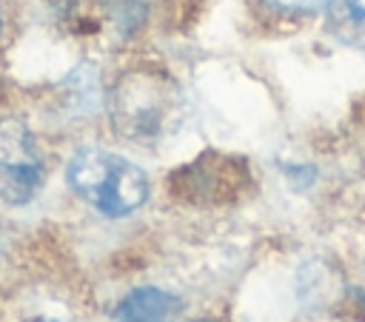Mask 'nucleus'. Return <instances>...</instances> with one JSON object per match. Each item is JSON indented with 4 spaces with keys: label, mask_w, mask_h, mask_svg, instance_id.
Here are the masks:
<instances>
[{
    "label": "nucleus",
    "mask_w": 365,
    "mask_h": 322,
    "mask_svg": "<svg viewBox=\"0 0 365 322\" xmlns=\"http://www.w3.org/2000/svg\"><path fill=\"white\" fill-rule=\"evenodd\" d=\"M111 128L140 145H154L174 134L182 117V94L177 83L160 68H128L123 71L106 97Z\"/></svg>",
    "instance_id": "1"
},
{
    "label": "nucleus",
    "mask_w": 365,
    "mask_h": 322,
    "mask_svg": "<svg viewBox=\"0 0 365 322\" xmlns=\"http://www.w3.org/2000/svg\"><path fill=\"white\" fill-rule=\"evenodd\" d=\"M46 185V160L23 123H0V202L29 205Z\"/></svg>",
    "instance_id": "3"
},
{
    "label": "nucleus",
    "mask_w": 365,
    "mask_h": 322,
    "mask_svg": "<svg viewBox=\"0 0 365 322\" xmlns=\"http://www.w3.org/2000/svg\"><path fill=\"white\" fill-rule=\"evenodd\" d=\"M328 31L354 48H365V0H328Z\"/></svg>",
    "instance_id": "5"
},
{
    "label": "nucleus",
    "mask_w": 365,
    "mask_h": 322,
    "mask_svg": "<svg viewBox=\"0 0 365 322\" xmlns=\"http://www.w3.org/2000/svg\"><path fill=\"white\" fill-rule=\"evenodd\" d=\"M277 9H285V11H314L319 6H325L328 0H265Z\"/></svg>",
    "instance_id": "7"
},
{
    "label": "nucleus",
    "mask_w": 365,
    "mask_h": 322,
    "mask_svg": "<svg viewBox=\"0 0 365 322\" xmlns=\"http://www.w3.org/2000/svg\"><path fill=\"white\" fill-rule=\"evenodd\" d=\"M182 305H185L182 296L165 288L143 285V288H134L128 296H123L111 316L114 322H174Z\"/></svg>",
    "instance_id": "4"
},
{
    "label": "nucleus",
    "mask_w": 365,
    "mask_h": 322,
    "mask_svg": "<svg viewBox=\"0 0 365 322\" xmlns=\"http://www.w3.org/2000/svg\"><path fill=\"white\" fill-rule=\"evenodd\" d=\"M0 31H3V17H0Z\"/></svg>",
    "instance_id": "9"
},
{
    "label": "nucleus",
    "mask_w": 365,
    "mask_h": 322,
    "mask_svg": "<svg viewBox=\"0 0 365 322\" xmlns=\"http://www.w3.org/2000/svg\"><path fill=\"white\" fill-rule=\"evenodd\" d=\"M100 6H103L106 17L111 20V26L117 31L131 34V31H137L143 26L148 0H100Z\"/></svg>",
    "instance_id": "6"
},
{
    "label": "nucleus",
    "mask_w": 365,
    "mask_h": 322,
    "mask_svg": "<svg viewBox=\"0 0 365 322\" xmlns=\"http://www.w3.org/2000/svg\"><path fill=\"white\" fill-rule=\"evenodd\" d=\"M66 185L97 214L120 219L148 199L145 171L123 154L106 148H80L66 165Z\"/></svg>",
    "instance_id": "2"
},
{
    "label": "nucleus",
    "mask_w": 365,
    "mask_h": 322,
    "mask_svg": "<svg viewBox=\"0 0 365 322\" xmlns=\"http://www.w3.org/2000/svg\"><path fill=\"white\" fill-rule=\"evenodd\" d=\"M23 322H57V319H46V316H31V319H23Z\"/></svg>",
    "instance_id": "8"
}]
</instances>
